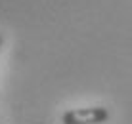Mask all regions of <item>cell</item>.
Wrapping results in <instances>:
<instances>
[{
  "instance_id": "7a4b0ae2",
  "label": "cell",
  "mask_w": 132,
  "mask_h": 124,
  "mask_svg": "<svg viewBox=\"0 0 132 124\" xmlns=\"http://www.w3.org/2000/svg\"><path fill=\"white\" fill-rule=\"evenodd\" d=\"M2 42H4V40H2V34H0V50H2Z\"/></svg>"
},
{
  "instance_id": "6da1fadb",
  "label": "cell",
  "mask_w": 132,
  "mask_h": 124,
  "mask_svg": "<svg viewBox=\"0 0 132 124\" xmlns=\"http://www.w3.org/2000/svg\"><path fill=\"white\" fill-rule=\"evenodd\" d=\"M109 120L105 107H82L69 109L61 114V124H103Z\"/></svg>"
}]
</instances>
